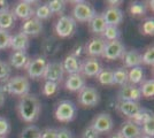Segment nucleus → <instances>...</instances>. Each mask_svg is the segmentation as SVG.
<instances>
[{
	"label": "nucleus",
	"mask_w": 154,
	"mask_h": 138,
	"mask_svg": "<svg viewBox=\"0 0 154 138\" xmlns=\"http://www.w3.org/2000/svg\"><path fill=\"white\" fill-rule=\"evenodd\" d=\"M141 55V63L146 65V66H152L154 65V47L153 46H148L145 50V52L140 54Z\"/></svg>",
	"instance_id": "38"
},
{
	"label": "nucleus",
	"mask_w": 154,
	"mask_h": 138,
	"mask_svg": "<svg viewBox=\"0 0 154 138\" xmlns=\"http://www.w3.org/2000/svg\"><path fill=\"white\" fill-rule=\"evenodd\" d=\"M60 48H61V41L54 36H48L44 38L40 45V50L45 59L55 57L60 51Z\"/></svg>",
	"instance_id": "13"
},
{
	"label": "nucleus",
	"mask_w": 154,
	"mask_h": 138,
	"mask_svg": "<svg viewBox=\"0 0 154 138\" xmlns=\"http://www.w3.org/2000/svg\"><path fill=\"white\" fill-rule=\"evenodd\" d=\"M88 24H89L90 31L93 33V35H96V37H101L103 30H105L106 26H107V24H106V22L103 20L101 14H96V15L88 22Z\"/></svg>",
	"instance_id": "25"
},
{
	"label": "nucleus",
	"mask_w": 154,
	"mask_h": 138,
	"mask_svg": "<svg viewBox=\"0 0 154 138\" xmlns=\"http://www.w3.org/2000/svg\"><path fill=\"white\" fill-rule=\"evenodd\" d=\"M144 70H143V67H135V68H131L130 70H128V82L129 84H132V85H139L141 82L144 81Z\"/></svg>",
	"instance_id": "27"
},
{
	"label": "nucleus",
	"mask_w": 154,
	"mask_h": 138,
	"mask_svg": "<svg viewBox=\"0 0 154 138\" xmlns=\"http://www.w3.org/2000/svg\"><path fill=\"white\" fill-rule=\"evenodd\" d=\"M83 53H84V44H76V45L71 48V52L69 54L74 55L75 58L81 59V57H82Z\"/></svg>",
	"instance_id": "46"
},
{
	"label": "nucleus",
	"mask_w": 154,
	"mask_h": 138,
	"mask_svg": "<svg viewBox=\"0 0 154 138\" xmlns=\"http://www.w3.org/2000/svg\"><path fill=\"white\" fill-rule=\"evenodd\" d=\"M140 86H138L139 87V91H140V94H141V98L144 97V98H153L154 96V81L153 78L152 79H144L143 82H141Z\"/></svg>",
	"instance_id": "33"
},
{
	"label": "nucleus",
	"mask_w": 154,
	"mask_h": 138,
	"mask_svg": "<svg viewBox=\"0 0 154 138\" xmlns=\"http://www.w3.org/2000/svg\"><path fill=\"white\" fill-rule=\"evenodd\" d=\"M103 69L101 62L96 58H86L82 61L81 75L84 77H96L97 75Z\"/></svg>",
	"instance_id": "15"
},
{
	"label": "nucleus",
	"mask_w": 154,
	"mask_h": 138,
	"mask_svg": "<svg viewBox=\"0 0 154 138\" xmlns=\"http://www.w3.org/2000/svg\"><path fill=\"white\" fill-rule=\"evenodd\" d=\"M5 100H6V94H5V92L2 91V89L0 86V107L5 104Z\"/></svg>",
	"instance_id": "49"
},
{
	"label": "nucleus",
	"mask_w": 154,
	"mask_h": 138,
	"mask_svg": "<svg viewBox=\"0 0 154 138\" xmlns=\"http://www.w3.org/2000/svg\"><path fill=\"white\" fill-rule=\"evenodd\" d=\"M96 9L90 2L86 1H75L71 9V17L76 22L88 23L96 15Z\"/></svg>",
	"instance_id": "5"
},
{
	"label": "nucleus",
	"mask_w": 154,
	"mask_h": 138,
	"mask_svg": "<svg viewBox=\"0 0 154 138\" xmlns=\"http://www.w3.org/2000/svg\"><path fill=\"white\" fill-rule=\"evenodd\" d=\"M9 11V4L5 0H0V14Z\"/></svg>",
	"instance_id": "48"
},
{
	"label": "nucleus",
	"mask_w": 154,
	"mask_h": 138,
	"mask_svg": "<svg viewBox=\"0 0 154 138\" xmlns=\"http://www.w3.org/2000/svg\"><path fill=\"white\" fill-rule=\"evenodd\" d=\"M124 52H125V47L121 40L106 41L101 57L107 61H114V60L121 59Z\"/></svg>",
	"instance_id": "10"
},
{
	"label": "nucleus",
	"mask_w": 154,
	"mask_h": 138,
	"mask_svg": "<svg viewBox=\"0 0 154 138\" xmlns=\"http://www.w3.org/2000/svg\"><path fill=\"white\" fill-rule=\"evenodd\" d=\"M85 85H86L85 77L81 74L68 75L64 81V87L70 92H79Z\"/></svg>",
	"instance_id": "21"
},
{
	"label": "nucleus",
	"mask_w": 154,
	"mask_h": 138,
	"mask_svg": "<svg viewBox=\"0 0 154 138\" xmlns=\"http://www.w3.org/2000/svg\"><path fill=\"white\" fill-rule=\"evenodd\" d=\"M119 133L123 138H139L141 136V130L140 127L136 124L135 122H132L131 120H127L121 124Z\"/></svg>",
	"instance_id": "19"
},
{
	"label": "nucleus",
	"mask_w": 154,
	"mask_h": 138,
	"mask_svg": "<svg viewBox=\"0 0 154 138\" xmlns=\"http://www.w3.org/2000/svg\"><path fill=\"white\" fill-rule=\"evenodd\" d=\"M51 16L52 13L48 6H47V4H38V5L35 6V15H33V17H36L40 22L50 20Z\"/></svg>",
	"instance_id": "32"
},
{
	"label": "nucleus",
	"mask_w": 154,
	"mask_h": 138,
	"mask_svg": "<svg viewBox=\"0 0 154 138\" xmlns=\"http://www.w3.org/2000/svg\"><path fill=\"white\" fill-rule=\"evenodd\" d=\"M76 105L71 100H60L54 108V116L61 123H69L76 118Z\"/></svg>",
	"instance_id": "3"
},
{
	"label": "nucleus",
	"mask_w": 154,
	"mask_h": 138,
	"mask_svg": "<svg viewBox=\"0 0 154 138\" xmlns=\"http://www.w3.org/2000/svg\"><path fill=\"white\" fill-rule=\"evenodd\" d=\"M16 108L20 118L26 123L32 124L38 120L42 111V105L39 99L35 94L29 93L19 99Z\"/></svg>",
	"instance_id": "1"
},
{
	"label": "nucleus",
	"mask_w": 154,
	"mask_h": 138,
	"mask_svg": "<svg viewBox=\"0 0 154 138\" xmlns=\"http://www.w3.org/2000/svg\"><path fill=\"white\" fill-rule=\"evenodd\" d=\"M35 1H19L14 5L13 12L14 16L16 19H20L22 21H26L33 17L35 15Z\"/></svg>",
	"instance_id": "11"
},
{
	"label": "nucleus",
	"mask_w": 154,
	"mask_h": 138,
	"mask_svg": "<svg viewBox=\"0 0 154 138\" xmlns=\"http://www.w3.org/2000/svg\"><path fill=\"white\" fill-rule=\"evenodd\" d=\"M47 63H48V61L43 55H38V57H35V58L30 59L28 65L24 68L28 77L31 79L43 78L44 72L46 70V67H47Z\"/></svg>",
	"instance_id": "7"
},
{
	"label": "nucleus",
	"mask_w": 154,
	"mask_h": 138,
	"mask_svg": "<svg viewBox=\"0 0 154 138\" xmlns=\"http://www.w3.org/2000/svg\"><path fill=\"white\" fill-rule=\"evenodd\" d=\"M109 138H123V137L119 133V132H116V133H114V135H112Z\"/></svg>",
	"instance_id": "51"
},
{
	"label": "nucleus",
	"mask_w": 154,
	"mask_h": 138,
	"mask_svg": "<svg viewBox=\"0 0 154 138\" xmlns=\"http://www.w3.org/2000/svg\"><path fill=\"white\" fill-rule=\"evenodd\" d=\"M30 60L29 54L26 51H13L9 55V67L15 69H23L26 68Z\"/></svg>",
	"instance_id": "20"
},
{
	"label": "nucleus",
	"mask_w": 154,
	"mask_h": 138,
	"mask_svg": "<svg viewBox=\"0 0 154 138\" xmlns=\"http://www.w3.org/2000/svg\"><path fill=\"white\" fill-rule=\"evenodd\" d=\"M29 45H30V38L28 36L23 35L22 32L12 35L9 47L13 51H26V50L29 48Z\"/></svg>",
	"instance_id": "24"
},
{
	"label": "nucleus",
	"mask_w": 154,
	"mask_h": 138,
	"mask_svg": "<svg viewBox=\"0 0 154 138\" xmlns=\"http://www.w3.org/2000/svg\"><path fill=\"white\" fill-rule=\"evenodd\" d=\"M151 118H154L153 112H152V111H149V109H147V108L141 107L140 109H139V112L136 114L131 121H132V122H135L137 125L141 127L143 123H145V122H146L147 120H149Z\"/></svg>",
	"instance_id": "34"
},
{
	"label": "nucleus",
	"mask_w": 154,
	"mask_h": 138,
	"mask_svg": "<svg viewBox=\"0 0 154 138\" xmlns=\"http://www.w3.org/2000/svg\"><path fill=\"white\" fill-rule=\"evenodd\" d=\"M120 37H121V30L119 29V26H107L101 35V38L105 41L120 40Z\"/></svg>",
	"instance_id": "31"
},
{
	"label": "nucleus",
	"mask_w": 154,
	"mask_h": 138,
	"mask_svg": "<svg viewBox=\"0 0 154 138\" xmlns=\"http://www.w3.org/2000/svg\"><path fill=\"white\" fill-rule=\"evenodd\" d=\"M106 41L101 37H93L84 44V53L89 58H99L103 55Z\"/></svg>",
	"instance_id": "12"
},
{
	"label": "nucleus",
	"mask_w": 154,
	"mask_h": 138,
	"mask_svg": "<svg viewBox=\"0 0 154 138\" xmlns=\"http://www.w3.org/2000/svg\"><path fill=\"white\" fill-rule=\"evenodd\" d=\"M128 11L132 17H143L147 13V5H145V2L135 1L129 5Z\"/></svg>",
	"instance_id": "28"
},
{
	"label": "nucleus",
	"mask_w": 154,
	"mask_h": 138,
	"mask_svg": "<svg viewBox=\"0 0 154 138\" xmlns=\"http://www.w3.org/2000/svg\"><path fill=\"white\" fill-rule=\"evenodd\" d=\"M108 7H115V8H119V6L122 4V1H107L106 2Z\"/></svg>",
	"instance_id": "50"
},
{
	"label": "nucleus",
	"mask_w": 154,
	"mask_h": 138,
	"mask_svg": "<svg viewBox=\"0 0 154 138\" xmlns=\"http://www.w3.org/2000/svg\"><path fill=\"white\" fill-rule=\"evenodd\" d=\"M42 31H43V22L37 20L36 17H31L29 20L23 21L21 24V30H20V32L28 36L29 38L37 37L42 33Z\"/></svg>",
	"instance_id": "16"
},
{
	"label": "nucleus",
	"mask_w": 154,
	"mask_h": 138,
	"mask_svg": "<svg viewBox=\"0 0 154 138\" xmlns=\"http://www.w3.org/2000/svg\"><path fill=\"white\" fill-rule=\"evenodd\" d=\"M101 15H103V20L107 26H119L124 19V14H123L122 9L115 8V7H107V9Z\"/></svg>",
	"instance_id": "17"
},
{
	"label": "nucleus",
	"mask_w": 154,
	"mask_h": 138,
	"mask_svg": "<svg viewBox=\"0 0 154 138\" xmlns=\"http://www.w3.org/2000/svg\"><path fill=\"white\" fill-rule=\"evenodd\" d=\"M117 101H136L139 103L141 99V94L139 91V87L132 84H127L120 89L117 93Z\"/></svg>",
	"instance_id": "14"
},
{
	"label": "nucleus",
	"mask_w": 154,
	"mask_h": 138,
	"mask_svg": "<svg viewBox=\"0 0 154 138\" xmlns=\"http://www.w3.org/2000/svg\"><path fill=\"white\" fill-rule=\"evenodd\" d=\"M140 32L146 36H153L154 33V20L152 17H148L141 23Z\"/></svg>",
	"instance_id": "40"
},
{
	"label": "nucleus",
	"mask_w": 154,
	"mask_h": 138,
	"mask_svg": "<svg viewBox=\"0 0 154 138\" xmlns=\"http://www.w3.org/2000/svg\"><path fill=\"white\" fill-rule=\"evenodd\" d=\"M76 28L77 22L70 15H61L54 23V32L59 38H69L76 32Z\"/></svg>",
	"instance_id": "4"
},
{
	"label": "nucleus",
	"mask_w": 154,
	"mask_h": 138,
	"mask_svg": "<svg viewBox=\"0 0 154 138\" xmlns=\"http://www.w3.org/2000/svg\"><path fill=\"white\" fill-rule=\"evenodd\" d=\"M77 93V103L84 108H93L100 103V93L93 86L85 85Z\"/></svg>",
	"instance_id": "6"
},
{
	"label": "nucleus",
	"mask_w": 154,
	"mask_h": 138,
	"mask_svg": "<svg viewBox=\"0 0 154 138\" xmlns=\"http://www.w3.org/2000/svg\"><path fill=\"white\" fill-rule=\"evenodd\" d=\"M11 131V123L6 118L0 116V137H6Z\"/></svg>",
	"instance_id": "43"
},
{
	"label": "nucleus",
	"mask_w": 154,
	"mask_h": 138,
	"mask_svg": "<svg viewBox=\"0 0 154 138\" xmlns=\"http://www.w3.org/2000/svg\"><path fill=\"white\" fill-rule=\"evenodd\" d=\"M58 91H59V84L45 81V83L43 85V89H42V93L45 97H53V96H55L58 93Z\"/></svg>",
	"instance_id": "37"
},
{
	"label": "nucleus",
	"mask_w": 154,
	"mask_h": 138,
	"mask_svg": "<svg viewBox=\"0 0 154 138\" xmlns=\"http://www.w3.org/2000/svg\"><path fill=\"white\" fill-rule=\"evenodd\" d=\"M2 91L5 94L8 93L11 96H16V97H23L26 94H29L30 91V82L26 76L23 75H17L8 78L5 82L4 86H1Z\"/></svg>",
	"instance_id": "2"
},
{
	"label": "nucleus",
	"mask_w": 154,
	"mask_h": 138,
	"mask_svg": "<svg viewBox=\"0 0 154 138\" xmlns=\"http://www.w3.org/2000/svg\"><path fill=\"white\" fill-rule=\"evenodd\" d=\"M63 76L64 70L62 67V62L61 61H51V62L48 61L43 79L47 81V82H53V83L60 84L63 79Z\"/></svg>",
	"instance_id": "9"
},
{
	"label": "nucleus",
	"mask_w": 154,
	"mask_h": 138,
	"mask_svg": "<svg viewBox=\"0 0 154 138\" xmlns=\"http://www.w3.org/2000/svg\"><path fill=\"white\" fill-rule=\"evenodd\" d=\"M113 82H114V85L119 86H124L127 85L128 82V69L120 67V68H116L115 70H113Z\"/></svg>",
	"instance_id": "29"
},
{
	"label": "nucleus",
	"mask_w": 154,
	"mask_h": 138,
	"mask_svg": "<svg viewBox=\"0 0 154 138\" xmlns=\"http://www.w3.org/2000/svg\"><path fill=\"white\" fill-rule=\"evenodd\" d=\"M90 125L96 130L99 135L100 133H109L114 128V120L109 113L103 112L97 114L91 121Z\"/></svg>",
	"instance_id": "8"
},
{
	"label": "nucleus",
	"mask_w": 154,
	"mask_h": 138,
	"mask_svg": "<svg viewBox=\"0 0 154 138\" xmlns=\"http://www.w3.org/2000/svg\"><path fill=\"white\" fill-rule=\"evenodd\" d=\"M12 75V68L9 67V65L0 60V82H6L8 78H11Z\"/></svg>",
	"instance_id": "41"
},
{
	"label": "nucleus",
	"mask_w": 154,
	"mask_h": 138,
	"mask_svg": "<svg viewBox=\"0 0 154 138\" xmlns=\"http://www.w3.org/2000/svg\"><path fill=\"white\" fill-rule=\"evenodd\" d=\"M141 135L143 136H147V137L153 138L154 135V118H151L147 120L145 123H143L140 127Z\"/></svg>",
	"instance_id": "39"
},
{
	"label": "nucleus",
	"mask_w": 154,
	"mask_h": 138,
	"mask_svg": "<svg viewBox=\"0 0 154 138\" xmlns=\"http://www.w3.org/2000/svg\"><path fill=\"white\" fill-rule=\"evenodd\" d=\"M11 38H12V35L9 33V31L0 29V50H5L9 47Z\"/></svg>",
	"instance_id": "42"
},
{
	"label": "nucleus",
	"mask_w": 154,
	"mask_h": 138,
	"mask_svg": "<svg viewBox=\"0 0 154 138\" xmlns=\"http://www.w3.org/2000/svg\"><path fill=\"white\" fill-rule=\"evenodd\" d=\"M82 138H99V133L91 125H88L82 132Z\"/></svg>",
	"instance_id": "44"
},
{
	"label": "nucleus",
	"mask_w": 154,
	"mask_h": 138,
	"mask_svg": "<svg viewBox=\"0 0 154 138\" xmlns=\"http://www.w3.org/2000/svg\"><path fill=\"white\" fill-rule=\"evenodd\" d=\"M57 138H72V133L67 128H59L57 129Z\"/></svg>",
	"instance_id": "47"
},
{
	"label": "nucleus",
	"mask_w": 154,
	"mask_h": 138,
	"mask_svg": "<svg viewBox=\"0 0 154 138\" xmlns=\"http://www.w3.org/2000/svg\"><path fill=\"white\" fill-rule=\"evenodd\" d=\"M62 67H63L64 72L68 75H75V74H81V68H82V60L75 58L74 55L68 54L64 60L62 61Z\"/></svg>",
	"instance_id": "23"
},
{
	"label": "nucleus",
	"mask_w": 154,
	"mask_h": 138,
	"mask_svg": "<svg viewBox=\"0 0 154 138\" xmlns=\"http://www.w3.org/2000/svg\"><path fill=\"white\" fill-rule=\"evenodd\" d=\"M122 63L123 68H135V67H139L141 65V55L140 53L138 52L137 50H130V51H125L123 53L122 58Z\"/></svg>",
	"instance_id": "22"
},
{
	"label": "nucleus",
	"mask_w": 154,
	"mask_h": 138,
	"mask_svg": "<svg viewBox=\"0 0 154 138\" xmlns=\"http://www.w3.org/2000/svg\"><path fill=\"white\" fill-rule=\"evenodd\" d=\"M40 138H57L55 128H45L40 131Z\"/></svg>",
	"instance_id": "45"
},
{
	"label": "nucleus",
	"mask_w": 154,
	"mask_h": 138,
	"mask_svg": "<svg viewBox=\"0 0 154 138\" xmlns=\"http://www.w3.org/2000/svg\"><path fill=\"white\" fill-rule=\"evenodd\" d=\"M0 138H6V137H0Z\"/></svg>",
	"instance_id": "53"
},
{
	"label": "nucleus",
	"mask_w": 154,
	"mask_h": 138,
	"mask_svg": "<svg viewBox=\"0 0 154 138\" xmlns=\"http://www.w3.org/2000/svg\"><path fill=\"white\" fill-rule=\"evenodd\" d=\"M97 81L99 84L103 86H113L114 82H113V70L109 68H103L100 72L96 76Z\"/></svg>",
	"instance_id": "30"
},
{
	"label": "nucleus",
	"mask_w": 154,
	"mask_h": 138,
	"mask_svg": "<svg viewBox=\"0 0 154 138\" xmlns=\"http://www.w3.org/2000/svg\"><path fill=\"white\" fill-rule=\"evenodd\" d=\"M16 23V17L14 16L13 12L9 9L5 13L0 14V29L9 31L12 30Z\"/></svg>",
	"instance_id": "26"
},
{
	"label": "nucleus",
	"mask_w": 154,
	"mask_h": 138,
	"mask_svg": "<svg viewBox=\"0 0 154 138\" xmlns=\"http://www.w3.org/2000/svg\"><path fill=\"white\" fill-rule=\"evenodd\" d=\"M47 6L51 11L52 15H63L66 11V1L62 0H52L47 2Z\"/></svg>",
	"instance_id": "35"
},
{
	"label": "nucleus",
	"mask_w": 154,
	"mask_h": 138,
	"mask_svg": "<svg viewBox=\"0 0 154 138\" xmlns=\"http://www.w3.org/2000/svg\"><path fill=\"white\" fill-rule=\"evenodd\" d=\"M139 138H152V137H147V136H143V135H141Z\"/></svg>",
	"instance_id": "52"
},
{
	"label": "nucleus",
	"mask_w": 154,
	"mask_h": 138,
	"mask_svg": "<svg viewBox=\"0 0 154 138\" xmlns=\"http://www.w3.org/2000/svg\"><path fill=\"white\" fill-rule=\"evenodd\" d=\"M40 129L35 124H28L20 133V138H40Z\"/></svg>",
	"instance_id": "36"
},
{
	"label": "nucleus",
	"mask_w": 154,
	"mask_h": 138,
	"mask_svg": "<svg viewBox=\"0 0 154 138\" xmlns=\"http://www.w3.org/2000/svg\"><path fill=\"white\" fill-rule=\"evenodd\" d=\"M140 108L141 106L139 103L136 101H119L116 106V109L125 118H128V120H132Z\"/></svg>",
	"instance_id": "18"
}]
</instances>
